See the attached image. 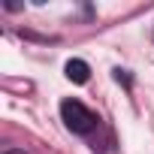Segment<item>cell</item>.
Wrapping results in <instances>:
<instances>
[{"mask_svg": "<svg viewBox=\"0 0 154 154\" xmlns=\"http://www.w3.org/2000/svg\"><path fill=\"white\" fill-rule=\"evenodd\" d=\"M60 118H63L66 130L75 133V136H91L94 127H97V115L79 100H63L60 103Z\"/></svg>", "mask_w": 154, "mask_h": 154, "instance_id": "1", "label": "cell"}, {"mask_svg": "<svg viewBox=\"0 0 154 154\" xmlns=\"http://www.w3.org/2000/svg\"><path fill=\"white\" fill-rule=\"evenodd\" d=\"M6 154H24V151H6Z\"/></svg>", "mask_w": 154, "mask_h": 154, "instance_id": "4", "label": "cell"}, {"mask_svg": "<svg viewBox=\"0 0 154 154\" xmlns=\"http://www.w3.org/2000/svg\"><path fill=\"white\" fill-rule=\"evenodd\" d=\"M63 72H66V79H69V82H75V85H85V82L91 79V66H88L85 60H79V57L66 60Z\"/></svg>", "mask_w": 154, "mask_h": 154, "instance_id": "2", "label": "cell"}, {"mask_svg": "<svg viewBox=\"0 0 154 154\" xmlns=\"http://www.w3.org/2000/svg\"><path fill=\"white\" fill-rule=\"evenodd\" d=\"M115 79H118V82H124V85H130V75H127V69H115Z\"/></svg>", "mask_w": 154, "mask_h": 154, "instance_id": "3", "label": "cell"}]
</instances>
